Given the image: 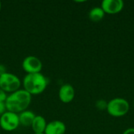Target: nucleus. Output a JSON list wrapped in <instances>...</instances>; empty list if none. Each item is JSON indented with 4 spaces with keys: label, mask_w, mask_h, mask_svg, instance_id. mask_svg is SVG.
Segmentation results:
<instances>
[{
    "label": "nucleus",
    "mask_w": 134,
    "mask_h": 134,
    "mask_svg": "<svg viewBox=\"0 0 134 134\" xmlns=\"http://www.w3.org/2000/svg\"><path fill=\"white\" fill-rule=\"evenodd\" d=\"M31 102V95L24 90H18L7 97L5 104L8 111L20 114L28 108Z\"/></svg>",
    "instance_id": "obj_1"
},
{
    "label": "nucleus",
    "mask_w": 134,
    "mask_h": 134,
    "mask_svg": "<svg viewBox=\"0 0 134 134\" xmlns=\"http://www.w3.org/2000/svg\"><path fill=\"white\" fill-rule=\"evenodd\" d=\"M48 80L41 72L27 74L23 80L24 90L31 95L42 93L47 87Z\"/></svg>",
    "instance_id": "obj_2"
},
{
    "label": "nucleus",
    "mask_w": 134,
    "mask_h": 134,
    "mask_svg": "<svg viewBox=\"0 0 134 134\" xmlns=\"http://www.w3.org/2000/svg\"><path fill=\"white\" fill-rule=\"evenodd\" d=\"M106 110L108 113L113 117H122L129 112L130 104L126 99L117 97L108 102Z\"/></svg>",
    "instance_id": "obj_3"
},
{
    "label": "nucleus",
    "mask_w": 134,
    "mask_h": 134,
    "mask_svg": "<svg viewBox=\"0 0 134 134\" xmlns=\"http://www.w3.org/2000/svg\"><path fill=\"white\" fill-rule=\"evenodd\" d=\"M21 82L14 74L6 72L0 76V88L5 93H13L20 90Z\"/></svg>",
    "instance_id": "obj_4"
},
{
    "label": "nucleus",
    "mask_w": 134,
    "mask_h": 134,
    "mask_svg": "<svg viewBox=\"0 0 134 134\" xmlns=\"http://www.w3.org/2000/svg\"><path fill=\"white\" fill-rule=\"evenodd\" d=\"M20 125L18 114L6 111L0 116V126L5 131H13Z\"/></svg>",
    "instance_id": "obj_5"
},
{
    "label": "nucleus",
    "mask_w": 134,
    "mask_h": 134,
    "mask_svg": "<svg viewBox=\"0 0 134 134\" xmlns=\"http://www.w3.org/2000/svg\"><path fill=\"white\" fill-rule=\"evenodd\" d=\"M22 68L27 74L39 73L42 68V63L37 57L27 56L22 62Z\"/></svg>",
    "instance_id": "obj_6"
},
{
    "label": "nucleus",
    "mask_w": 134,
    "mask_h": 134,
    "mask_svg": "<svg viewBox=\"0 0 134 134\" xmlns=\"http://www.w3.org/2000/svg\"><path fill=\"white\" fill-rule=\"evenodd\" d=\"M102 9L108 14H117L120 13L124 7V2L122 0H104L101 2Z\"/></svg>",
    "instance_id": "obj_7"
},
{
    "label": "nucleus",
    "mask_w": 134,
    "mask_h": 134,
    "mask_svg": "<svg viewBox=\"0 0 134 134\" xmlns=\"http://www.w3.org/2000/svg\"><path fill=\"white\" fill-rule=\"evenodd\" d=\"M75 96V91L71 84H64L60 86L59 90V98L61 102L68 104L74 100Z\"/></svg>",
    "instance_id": "obj_8"
},
{
    "label": "nucleus",
    "mask_w": 134,
    "mask_h": 134,
    "mask_svg": "<svg viewBox=\"0 0 134 134\" xmlns=\"http://www.w3.org/2000/svg\"><path fill=\"white\" fill-rule=\"evenodd\" d=\"M66 132L65 124L59 120L52 121L46 125L45 134H64Z\"/></svg>",
    "instance_id": "obj_9"
},
{
    "label": "nucleus",
    "mask_w": 134,
    "mask_h": 134,
    "mask_svg": "<svg viewBox=\"0 0 134 134\" xmlns=\"http://www.w3.org/2000/svg\"><path fill=\"white\" fill-rule=\"evenodd\" d=\"M46 121L42 115H35L31 124V128L35 133H44L46 128Z\"/></svg>",
    "instance_id": "obj_10"
},
{
    "label": "nucleus",
    "mask_w": 134,
    "mask_h": 134,
    "mask_svg": "<svg viewBox=\"0 0 134 134\" xmlns=\"http://www.w3.org/2000/svg\"><path fill=\"white\" fill-rule=\"evenodd\" d=\"M19 122H20V125H22L23 126H31L34 119L35 117V115L34 114L33 111H28V110H25L22 112H20L19 115Z\"/></svg>",
    "instance_id": "obj_11"
},
{
    "label": "nucleus",
    "mask_w": 134,
    "mask_h": 134,
    "mask_svg": "<svg viewBox=\"0 0 134 134\" xmlns=\"http://www.w3.org/2000/svg\"><path fill=\"white\" fill-rule=\"evenodd\" d=\"M105 13L101 7H94L89 13V18L93 22L100 21L104 17Z\"/></svg>",
    "instance_id": "obj_12"
},
{
    "label": "nucleus",
    "mask_w": 134,
    "mask_h": 134,
    "mask_svg": "<svg viewBox=\"0 0 134 134\" xmlns=\"http://www.w3.org/2000/svg\"><path fill=\"white\" fill-rule=\"evenodd\" d=\"M107 105H108V103L105 102L104 100H100L97 101V108L100 110H104V109H107Z\"/></svg>",
    "instance_id": "obj_13"
},
{
    "label": "nucleus",
    "mask_w": 134,
    "mask_h": 134,
    "mask_svg": "<svg viewBox=\"0 0 134 134\" xmlns=\"http://www.w3.org/2000/svg\"><path fill=\"white\" fill-rule=\"evenodd\" d=\"M7 97L8 96H7L6 93L0 88V102H5Z\"/></svg>",
    "instance_id": "obj_14"
},
{
    "label": "nucleus",
    "mask_w": 134,
    "mask_h": 134,
    "mask_svg": "<svg viewBox=\"0 0 134 134\" xmlns=\"http://www.w3.org/2000/svg\"><path fill=\"white\" fill-rule=\"evenodd\" d=\"M6 107L5 102H0V116L6 111Z\"/></svg>",
    "instance_id": "obj_15"
},
{
    "label": "nucleus",
    "mask_w": 134,
    "mask_h": 134,
    "mask_svg": "<svg viewBox=\"0 0 134 134\" xmlns=\"http://www.w3.org/2000/svg\"><path fill=\"white\" fill-rule=\"evenodd\" d=\"M6 72H7V71H6V68L5 67V65L0 64V76L4 75Z\"/></svg>",
    "instance_id": "obj_16"
},
{
    "label": "nucleus",
    "mask_w": 134,
    "mask_h": 134,
    "mask_svg": "<svg viewBox=\"0 0 134 134\" xmlns=\"http://www.w3.org/2000/svg\"><path fill=\"white\" fill-rule=\"evenodd\" d=\"M122 134H134V128H129L126 130Z\"/></svg>",
    "instance_id": "obj_17"
},
{
    "label": "nucleus",
    "mask_w": 134,
    "mask_h": 134,
    "mask_svg": "<svg viewBox=\"0 0 134 134\" xmlns=\"http://www.w3.org/2000/svg\"><path fill=\"white\" fill-rule=\"evenodd\" d=\"M1 8H2V3H1V2H0V10H1Z\"/></svg>",
    "instance_id": "obj_18"
},
{
    "label": "nucleus",
    "mask_w": 134,
    "mask_h": 134,
    "mask_svg": "<svg viewBox=\"0 0 134 134\" xmlns=\"http://www.w3.org/2000/svg\"><path fill=\"white\" fill-rule=\"evenodd\" d=\"M34 134H45V133H34Z\"/></svg>",
    "instance_id": "obj_19"
},
{
    "label": "nucleus",
    "mask_w": 134,
    "mask_h": 134,
    "mask_svg": "<svg viewBox=\"0 0 134 134\" xmlns=\"http://www.w3.org/2000/svg\"><path fill=\"white\" fill-rule=\"evenodd\" d=\"M133 107H134V102H133Z\"/></svg>",
    "instance_id": "obj_20"
}]
</instances>
